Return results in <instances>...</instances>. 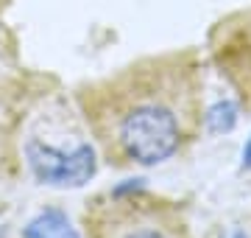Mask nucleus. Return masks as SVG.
Segmentation results:
<instances>
[{
    "label": "nucleus",
    "instance_id": "f257e3e1",
    "mask_svg": "<svg viewBox=\"0 0 251 238\" xmlns=\"http://www.w3.org/2000/svg\"><path fill=\"white\" fill-rule=\"evenodd\" d=\"M75 104L109 165H156L201 135L204 67L190 48L143 56L81 84Z\"/></svg>",
    "mask_w": 251,
    "mask_h": 238
},
{
    "label": "nucleus",
    "instance_id": "7ed1b4c3",
    "mask_svg": "<svg viewBox=\"0 0 251 238\" xmlns=\"http://www.w3.org/2000/svg\"><path fill=\"white\" fill-rule=\"evenodd\" d=\"M209 59L243 107H251V6L221 17L209 31Z\"/></svg>",
    "mask_w": 251,
    "mask_h": 238
},
{
    "label": "nucleus",
    "instance_id": "39448f33",
    "mask_svg": "<svg viewBox=\"0 0 251 238\" xmlns=\"http://www.w3.org/2000/svg\"><path fill=\"white\" fill-rule=\"evenodd\" d=\"M243 163H246V165H251V143L246 146V151H243Z\"/></svg>",
    "mask_w": 251,
    "mask_h": 238
},
{
    "label": "nucleus",
    "instance_id": "f03ea898",
    "mask_svg": "<svg viewBox=\"0 0 251 238\" xmlns=\"http://www.w3.org/2000/svg\"><path fill=\"white\" fill-rule=\"evenodd\" d=\"M84 238H196V230L176 202L131 188L87 202Z\"/></svg>",
    "mask_w": 251,
    "mask_h": 238
},
{
    "label": "nucleus",
    "instance_id": "20e7f679",
    "mask_svg": "<svg viewBox=\"0 0 251 238\" xmlns=\"http://www.w3.org/2000/svg\"><path fill=\"white\" fill-rule=\"evenodd\" d=\"M25 238H75L62 213H45L25 230Z\"/></svg>",
    "mask_w": 251,
    "mask_h": 238
}]
</instances>
